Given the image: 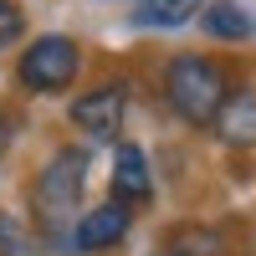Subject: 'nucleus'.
<instances>
[{
	"mask_svg": "<svg viewBox=\"0 0 256 256\" xmlns=\"http://www.w3.org/2000/svg\"><path fill=\"white\" fill-rule=\"evenodd\" d=\"M164 98L184 123L216 128V118L226 108V72L210 56H174L164 67Z\"/></svg>",
	"mask_w": 256,
	"mask_h": 256,
	"instance_id": "f257e3e1",
	"label": "nucleus"
},
{
	"mask_svg": "<svg viewBox=\"0 0 256 256\" xmlns=\"http://www.w3.org/2000/svg\"><path fill=\"white\" fill-rule=\"evenodd\" d=\"M82 184H88V154H82V148H62V154L36 174V190H31L36 216L46 226L67 220L77 210V200H82Z\"/></svg>",
	"mask_w": 256,
	"mask_h": 256,
	"instance_id": "f03ea898",
	"label": "nucleus"
},
{
	"mask_svg": "<svg viewBox=\"0 0 256 256\" xmlns=\"http://www.w3.org/2000/svg\"><path fill=\"white\" fill-rule=\"evenodd\" d=\"M77 67H82V52H77V41L72 36H36L26 52H20V88H31V92H62V88H72L77 82Z\"/></svg>",
	"mask_w": 256,
	"mask_h": 256,
	"instance_id": "7ed1b4c3",
	"label": "nucleus"
},
{
	"mask_svg": "<svg viewBox=\"0 0 256 256\" xmlns=\"http://www.w3.org/2000/svg\"><path fill=\"white\" fill-rule=\"evenodd\" d=\"M123 113H128V92L118 88V82L92 88V92H82V98L72 102V123H77L88 138H118V134H123Z\"/></svg>",
	"mask_w": 256,
	"mask_h": 256,
	"instance_id": "20e7f679",
	"label": "nucleus"
},
{
	"mask_svg": "<svg viewBox=\"0 0 256 256\" xmlns=\"http://www.w3.org/2000/svg\"><path fill=\"white\" fill-rule=\"evenodd\" d=\"M148 195H154V180H148V159H144V148L123 144L118 159H113V200L128 210V205H144Z\"/></svg>",
	"mask_w": 256,
	"mask_h": 256,
	"instance_id": "39448f33",
	"label": "nucleus"
},
{
	"mask_svg": "<svg viewBox=\"0 0 256 256\" xmlns=\"http://www.w3.org/2000/svg\"><path fill=\"white\" fill-rule=\"evenodd\" d=\"M123 236H128V210H123L118 200L92 205L88 216L77 220V246H82V251H108V246H118Z\"/></svg>",
	"mask_w": 256,
	"mask_h": 256,
	"instance_id": "423d86ee",
	"label": "nucleus"
},
{
	"mask_svg": "<svg viewBox=\"0 0 256 256\" xmlns=\"http://www.w3.org/2000/svg\"><path fill=\"white\" fill-rule=\"evenodd\" d=\"M216 134L220 144L230 148H256V92L241 88V92H226V108L216 118Z\"/></svg>",
	"mask_w": 256,
	"mask_h": 256,
	"instance_id": "0eeeda50",
	"label": "nucleus"
},
{
	"mask_svg": "<svg viewBox=\"0 0 256 256\" xmlns=\"http://www.w3.org/2000/svg\"><path fill=\"white\" fill-rule=\"evenodd\" d=\"M200 6H205V0H138L134 20H138V26H154V31H174V26H184L190 16H200Z\"/></svg>",
	"mask_w": 256,
	"mask_h": 256,
	"instance_id": "6e6552de",
	"label": "nucleus"
},
{
	"mask_svg": "<svg viewBox=\"0 0 256 256\" xmlns=\"http://www.w3.org/2000/svg\"><path fill=\"white\" fill-rule=\"evenodd\" d=\"M205 31L216 36V41H251L256 20H251L241 6H230V0H216V6L205 10Z\"/></svg>",
	"mask_w": 256,
	"mask_h": 256,
	"instance_id": "1a4fd4ad",
	"label": "nucleus"
},
{
	"mask_svg": "<svg viewBox=\"0 0 256 256\" xmlns=\"http://www.w3.org/2000/svg\"><path fill=\"white\" fill-rule=\"evenodd\" d=\"M174 256H220V230H184L174 241Z\"/></svg>",
	"mask_w": 256,
	"mask_h": 256,
	"instance_id": "9d476101",
	"label": "nucleus"
},
{
	"mask_svg": "<svg viewBox=\"0 0 256 256\" xmlns=\"http://www.w3.org/2000/svg\"><path fill=\"white\" fill-rule=\"evenodd\" d=\"M20 26H26L20 6H16V0H0V46H10V41L20 36Z\"/></svg>",
	"mask_w": 256,
	"mask_h": 256,
	"instance_id": "9b49d317",
	"label": "nucleus"
},
{
	"mask_svg": "<svg viewBox=\"0 0 256 256\" xmlns=\"http://www.w3.org/2000/svg\"><path fill=\"white\" fill-rule=\"evenodd\" d=\"M10 134H16V118L0 113V159H6V148H10Z\"/></svg>",
	"mask_w": 256,
	"mask_h": 256,
	"instance_id": "f8f14e48",
	"label": "nucleus"
}]
</instances>
